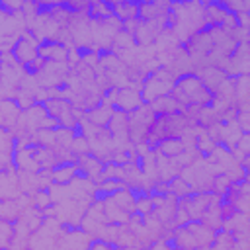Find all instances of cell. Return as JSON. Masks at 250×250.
<instances>
[{"label":"cell","mask_w":250,"mask_h":250,"mask_svg":"<svg viewBox=\"0 0 250 250\" xmlns=\"http://www.w3.org/2000/svg\"><path fill=\"white\" fill-rule=\"evenodd\" d=\"M31 197H33V207H37V209H39V211H43V213H45L51 205H55L49 189H37Z\"/></svg>","instance_id":"17"},{"label":"cell","mask_w":250,"mask_h":250,"mask_svg":"<svg viewBox=\"0 0 250 250\" xmlns=\"http://www.w3.org/2000/svg\"><path fill=\"white\" fill-rule=\"evenodd\" d=\"M236 123H238V127L242 129L244 135H250V111H248V109H238Z\"/></svg>","instance_id":"18"},{"label":"cell","mask_w":250,"mask_h":250,"mask_svg":"<svg viewBox=\"0 0 250 250\" xmlns=\"http://www.w3.org/2000/svg\"><path fill=\"white\" fill-rule=\"evenodd\" d=\"M23 109L21 105L14 100V98H2L0 102V119H2V129H8V131H16L18 127V121L21 117Z\"/></svg>","instance_id":"6"},{"label":"cell","mask_w":250,"mask_h":250,"mask_svg":"<svg viewBox=\"0 0 250 250\" xmlns=\"http://www.w3.org/2000/svg\"><path fill=\"white\" fill-rule=\"evenodd\" d=\"M172 96L182 104V107H189V105H201L203 107V105H209L213 100V94L205 88V84L201 82L197 72L180 74L174 82Z\"/></svg>","instance_id":"1"},{"label":"cell","mask_w":250,"mask_h":250,"mask_svg":"<svg viewBox=\"0 0 250 250\" xmlns=\"http://www.w3.org/2000/svg\"><path fill=\"white\" fill-rule=\"evenodd\" d=\"M113 113H115V107L109 105V104H105V102H102V104L96 105L94 109L86 111V119H88L92 125L100 127V129H107V125H109V121H111V117H113Z\"/></svg>","instance_id":"9"},{"label":"cell","mask_w":250,"mask_h":250,"mask_svg":"<svg viewBox=\"0 0 250 250\" xmlns=\"http://www.w3.org/2000/svg\"><path fill=\"white\" fill-rule=\"evenodd\" d=\"M197 72V76L201 78V82L205 84V88L211 92V94H215L217 90H219V86L227 80V72L221 68V66H217V64H205V66H201V68H197L195 70Z\"/></svg>","instance_id":"7"},{"label":"cell","mask_w":250,"mask_h":250,"mask_svg":"<svg viewBox=\"0 0 250 250\" xmlns=\"http://www.w3.org/2000/svg\"><path fill=\"white\" fill-rule=\"evenodd\" d=\"M76 172H78V162L62 160L49 170V176H51V182L57 186H70L76 180Z\"/></svg>","instance_id":"8"},{"label":"cell","mask_w":250,"mask_h":250,"mask_svg":"<svg viewBox=\"0 0 250 250\" xmlns=\"http://www.w3.org/2000/svg\"><path fill=\"white\" fill-rule=\"evenodd\" d=\"M39 47H41V41H39L31 31H25V33L18 39V43L14 45L12 55L16 57V61H18L21 66H25V64H31L33 61L39 59Z\"/></svg>","instance_id":"3"},{"label":"cell","mask_w":250,"mask_h":250,"mask_svg":"<svg viewBox=\"0 0 250 250\" xmlns=\"http://www.w3.org/2000/svg\"><path fill=\"white\" fill-rule=\"evenodd\" d=\"M191 191H193V188H191V186H189L182 176H178V178L170 180V193H172V195H176L178 199L188 197Z\"/></svg>","instance_id":"16"},{"label":"cell","mask_w":250,"mask_h":250,"mask_svg":"<svg viewBox=\"0 0 250 250\" xmlns=\"http://www.w3.org/2000/svg\"><path fill=\"white\" fill-rule=\"evenodd\" d=\"M109 18H113V4H109V2H92L90 4V12H88L90 21H104Z\"/></svg>","instance_id":"14"},{"label":"cell","mask_w":250,"mask_h":250,"mask_svg":"<svg viewBox=\"0 0 250 250\" xmlns=\"http://www.w3.org/2000/svg\"><path fill=\"white\" fill-rule=\"evenodd\" d=\"M143 104H145V102H143V94H141V90L127 86V88L117 90V96H115V104H113V107H115L117 111L133 113V111H137Z\"/></svg>","instance_id":"5"},{"label":"cell","mask_w":250,"mask_h":250,"mask_svg":"<svg viewBox=\"0 0 250 250\" xmlns=\"http://www.w3.org/2000/svg\"><path fill=\"white\" fill-rule=\"evenodd\" d=\"M72 45H66L59 39L51 41H41L39 47V57L47 62H68V51Z\"/></svg>","instance_id":"4"},{"label":"cell","mask_w":250,"mask_h":250,"mask_svg":"<svg viewBox=\"0 0 250 250\" xmlns=\"http://www.w3.org/2000/svg\"><path fill=\"white\" fill-rule=\"evenodd\" d=\"M104 211H105L109 225H129V221H131V215L127 211H123L119 205H115L111 199H107L104 203Z\"/></svg>","instance_id":"12"},{"label":"cell","mask_w":250,"mask_h":250,"mask_svg":"<svg viewBox=\"0 0 250 250\" xmlns=\"http://www.w3.org/2000/svg\"><path fill=\"white\" fill-rule=\"evenodd\" d=\"M176 78L178 76L170 68H164V66H160L158 70L146 74L145 76V82H143V88H141L143 102L145 104H152L154 100L172 94V88H174Z\"/></svg>","instance_id":"2"},{"label":"cell","mask_w":250,"mask_h":250,"mask_svg":"<svg viewBox=\"0 0 250 250\" xmlns=\"http://www.w3.org/2000/svg\"><path fill=\"white\" fill-rule=\"evenodd\" d=\"M113 16L123 23L129 20H137L139 18V2H115L113 4Z\"/></svg>","instance_id":"13"},{"label":"cell","mask_w":250,"mask_h":250,"mask_svg":"<svg viewBox=\"0 0 250 250\" xmlns=\"http://www.w3.org/2000/svg\"><path fill=\"white\" fill-rule=\"evenodd\" d=\"M186 143L182 137H168V139H162L160 145H158V154L160 156H166V158H178L184 150H186Z\"/></svg>","instance_id":"11"},{"label":"cell","mask_w":250,"mask_h":250,"mask_svg":"<svg viewBox=\"0 0 250 250\" xmlns=\"http://www.w3.org/2000/svg\"><path fill=\"white\" fill-rule=\"evenodd\" d=\"M111 201H113L115 205H119L123 211H127L129 215L137 211V199H135V195L131 193L129 188H125V189H121V191H117V193H113Z\"/></svg>","instance_id":"15"},{"label":"cell","mask_w":250,"mask_h":250,"mask_svg":"<svg viewBox=\"0 0 250 250\" xmlns=\"http://www.w3.org/2000/svg\"><path fill=\"white\" fill-rule=\"evenodd\" d=\"M150 107H152V111H154V115H174V113H180L184 107H182V104L172 96V94H168V96H162V98H158V100H154L152 104H148Z\"/></svg>","instance_id":"10"}]
</instances>
